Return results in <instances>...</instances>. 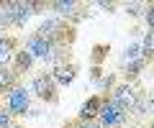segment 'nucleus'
Listing matches in <instances>:
<instances>
[{
    "label": "nucleus",
    "mask_w": 154,
    "mask_h": 128,
    "mask_svg": "<svg viewBox=\"0 0 154 128\" xmlns=\"http://www.w3.org/2000/svg\"><path fill=\"white\" fill-rule=\"evenodd\" d=\"M98 115H100V126H105V128H118L123 121H126V110L118 108L113 100L103 103V108H100Z\"/></svg>",
    "instance_id": "obj_1"
},
{
    "label": "nucleus",
    "mask_w": 154,
    "mask_h": 128,
    "mask_svg": "<svg viewBox=\"0 0 154 128\" xmlns=\"http://www.w3.org/2000/svg\"><path fill=\"white\" fill-rule=\"evenodd\" d=\"M26 51L31 56H38V59H54V54H57V44L54 41H46V39H41V36H31L28 39V44H26Z\"/></svg>",
    "instance_id": "obj_2"
},
{
    "label": "nucleus",
    "mask_w": 154,
    "mask_h": 128,
    "mask_svg": "<svg viewBox=\"0 0 154 128\" xmlns=\"http://www.w3.org/2000/svg\"><path fill=\"white\" fill-rule=\"evenodd\" d=\"M28 92L23 87H13L11 92H8V113L11 115H26L28 110Z\"/></svg>",
    "instance_id": "obj_3"
},
{
    "label": "nucleus",
    "mask_w": 154,
    "mask_h": 128,
    "mask_svg": "<svg viewBox=\"0 0 154 128\" xmlns=\"http://www.w3.org/2000/svg\"><path fill=\"white\" fill-rule=\"evenodd\" d=\"M136 100H139V92H136V87H134V85H118V87H116L113 103H116L118 108H123L126 113L136 105Z\"/></svg>",
    "instance_id": "obj_4"
},
{
    "label": "nucleus",
    "mask_w": 154,
    "mask_h": 128,
    "mask_svg": "<svg viewBox=\"0 0 154 128\" xmlns=\"http://www.w3.org/2000/svg\"><path fill=\"white\" fill-rule=\"evenodd\" d=\"M54 77L51 74H38L33 79V92L41 97V100H49V103H57V87H54Z\"/></svg>",
    "instance_id": "obj_5"
},
{
    "label": "nucleus",
    "mask_w": 154,
    "mask_h": 128,
    "mask_svg": "<svg viewBox=\"0 0 154 128\" xmlns=\"http://www.w3.org/2000/svg\"><path fill=\"white\" fill-rule=\"evenodd\" d=\"M33 8H38V3H11V13H13V23L23 26V23L31 18Z\"/></svg>",
    "instance_id": "obj_6"
},
{
    "label": "nucleus",
    "mask_w": 154,
    "mask_h": 128,
    "mask_svg": "<svg viewBox=\"0 0 154 128\" xmlns=\"http://www.w3.org/2000/svg\"><path fill=\"white\" fill-rule=\"evenodd\" d=\"M62 31H64L62 21H54V18H49V21H44L41 26H38V36H41V39H46V41H54Z\"/></svg>",
    "instance_id": "obj_7"
},
{
    "label": "nucleus",
    "mask_w": 154,
    "mask_h": 128,
    "mask_svg": "<svg viewBox=\"0 0 154 128\" xmlns=\"http://www.w3.org/2000/svg\"><path fill=\"white\" fill-rule=\"evenodd\" d=\"M100 108H103V100H100V97H90V100L80 108V121H95V115L100 113Z\"/></svg>",
    "instance_id": "obj_8"
},
{
    "label": "nucleus",
    "mask_w": 154,
    "mask_h": 128,
    "mask_svg": "<svg viewBox=\"0 0 154 128\" xmlns=\"http://www.w3.org/2000/svg\"><path fill=\"white\" fill-rule=\"evenodd\" d=\"M51 77L59 85H69L72 79H75V67H72V64H57L54 72H51Z\"/></svg>",
    "instance_id": "obj_9"
},
{
    "label": "nucleus",
    "mask_w": 154,
    "mask_h": 128,
    "mask_svg": "<svg viewBox=\"0 0 154 128\" xmlns=\"http://www.w3.org/2000/svg\"><path fill=\"white\" fill-rule=\"evenodd\" d=\"M51 8H54L59 16H75V10L80 8V3H75V0H54Z\"/></svg>",
    "instance_id": "obj_10"
},
{
    "label": "nucleus",
    "mask_w": 154,
    "mask_h": 128,
    "mask_svg": "<svg viewBox=\"0 0 154 128\" xmlns=\"http://www.w3.org/2000/svg\"><path fill=\"white\" fill-rule=\"evenodd\" d=\"M31 61H33V56L28 54V51H18V54H16V69L23 72V69L31 67Z\"/></svg>",
    "instance_id": "obj_11"
},
{
    "label": "nucleus",
    "mask_w": 154,
    "mask_h": 128,
    "mask_svg": "<svg viewBox=\"0 0 154 128\" xmlns=\"http://www.w3.org/2000/svg\"><path fill=\"white\" fill-rule=\"evenodd\" d=\"M141 56H144V59L154 56V31H149V34H146V39H144V46H141Z\"/></svg>",
    "instance_id": "obj_12"
},
{
    "label": "nucleus",
    "mask_w": 154,
    "mask_h": 128,
    "mask_svg": "<svg viewBox=\"0 0 154 128\" xmlns=\"http://www.w3.org/2000/svg\"><path fill=\"white\" fill-rule=\"evenodd\" d=\"M13 23V13H11V3H0V28Z\"/></svg>",
    "instance_id": "obj_13"
},
{
    "label": "nucleus",
    "mask_w": 154,
    "mask_h": 128,
    "mask_svg": "<svg viewBox=\"0 0 154 128\" xmlns=\"http://www.w3.org/2000/svg\"><path fill=\"white\" fill-rule=\"evenodd\" d=\"M13 85V72L8 67H0V92H3V90H8Z\"/></svg>",
    "instance_id": "obj_14"
},
{
    "label": "nucleus",
    "mask_w": 154,
    "mask_h": 128,
    "mask_svg": "<svg viewBox=\"0 0 154 128\" xmlns=\"http://www.w3.org/2000/svg\"><path fill=\"white\" fill-rule=\"evenodd\" d=\"M136 59H144V56H141V46L134 44V46H128V49H126V54H123V61L128 64V61H136Z\"/></svg>",
    "instance_id": "obj_15"
},
{
    "label": "nucleus",
    "mask_w": 154,
    "mask_h": 128,
    "mask_svg": "<svg viewBox=\"0 0 154 128\" xmlns=\"http://www.w3.org/2000/svg\"><path fill=\"white\" fill-rule=\"evenodd\" d=\"M64 128H100V123L98 121H75V123H69Z\"/></svg>",
    "instance_id": "obj_16"
},
{
    "label": "nucleus",
    "mask_w": 154,
    "mask_h": 128,
    "mask_svg": "<svg viewBox=\"0 0 154 128\" xmlns=\"http://www.w3.org/2000/svg\"><path fill=\"white\" fill-rule=\"evenodd\" d=\"M0 128H13V121H11V113L0 110Z\"/></svg>",
    "instance_id": "obj_17"
},
{
    "label": "nucleus",
    "mask_w": 154,
    "mask_h": 128,
    "mask_svg": "<svg viewBox=\"0 0 154 128\" xmlns=\"http://www.w3.org/2000/svg\"><path fill=\"white\" fill-rule=\"evenodd\" d=\"M146 23H149V28L154 31V5H149V8H146Z\"/></svg>",
    "instance_id": "obj_18"
},
{
    "label": "nucleus",
    "mask_w": 154,
    "mask_h": 128,
    "mask_svg": "<svg viewBox=\"0 0 154 128\" xmlns=\"http://www.w3.org/2000/svg\"><path fill=\"white\" fill-rule=\"evenodd\" d=\"M126 10L131 13V16H139V10H141V5H139V3H128V5H126Z\"/></svg>",
    "instance_id": "obj_19"
},
{
    "label": "nucleus",
    "mask_w": 154,
    "mask_h": 128,
    "mask_svg": "<svg viewBox=\"0 0 154 128\" xmlns=\"http://www.w3.org/2000/svg\"><path fill=\"white\" fill-rule=\"evenodd\" d=\"M149 108H152V110H154V97H152V100H149Z\"/></svg>",
    "instance_id": "obj_20"
}]
</instances>
